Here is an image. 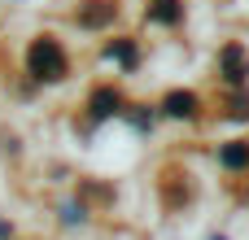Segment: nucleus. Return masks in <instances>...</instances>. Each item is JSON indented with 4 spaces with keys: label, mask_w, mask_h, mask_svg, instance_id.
<instances>
[{
    "label": "nucleus",
    "mask_w": 249,
    "mask_h": 240,
    "mask_svg": "<svg viewBox=\"0 0 249 240\" xmlns=\"http://www.w3.org/2000/svg\"><path fill=\"white\" fill-rule=\"evenodd\" d=\"M149 17L162 22V26H175V22L184 17V4H179V0H153V4H149Z\"/></svg>",
    "instance_id": "nucleus-7"
},
{
    "label": "nucleus",
    "mask_w": 249,
    "mask_h": 240,
    "mask_svg": "<svg viewBox=\"0 0 249 240\" xmlns=\"http://www.w3.org/2000/svg\"><path fill=\"white\" fill-rule=\"evenodd\" d=\"M105 52H109L114 61H123V66H131V61H136V44H109Z\"/></svg>",
    "instance_id": "nucleus-8"
},
{
    "label": "nucleus",
    "mask_w": 249,
    "mask_h": 240,
    "mask_svg": "<svg viewBox=\"0 0 249 240\" xmlns=\"http://www.w3.org/2000/svg\"><path fill=\"white\" fill-rule=\"evenodd\" d=\"M162 109H166L171 118H193V114H197V96H193V92H171V96L162 101Z\"/></svg>",
    "instance_id": "nucleus-6"
},
{
    "label": "nucleus",
    "mask_w": 249,
    "mask_h": 240,
    "mask_svg": "<svg viewBox=\"0 0 249 240\" xmlns=\"http://www.w3.org/2000/svg\"><path fill=\"white\" fill-rule=\"evenodd\" d=\"M114 22V4L109 0H88L83 9H79V26H88V31H101V26H109Z\"/></svg>",
    "instance_id": "nucleus-2"
},
{
    "label": "nucleus",
    "mask_w": 249,
    "mask_h": 240,
    "mask_svg": "<svg viewBox=\"0 0 249 240\" xmlns=\"http://www.w3.org/2000/svg\"><path fill=\"white\" fill-rule=\"evenodd\" d=\"M219 166H228V171H245V166H249V144H245V140L223 144V149H219Z\"/></svg>",
    "instance_id": "nucleus-4"
},
{
    "label": "nucleus",
    "mask_w": 249,
    "mask_h": 240,
    "mask_svg": "<svg viewBox=\"0 0 249 240\" xmlns=\"http://www.w3.org/2000/svg\"><path fill=\"white\" fill-rule=\"evenodd\" d=\"M219 61H223V79H228V83H241V79H245V52H241L236 44H228Z\"/></svg>",
    "instance_id": "nucleus-5"
},
{
    "label": "nucleus",
    "mask_w": 249,
    "mask_h": 240,
    "mask_svg": "<svg viewBox=\"0 0 249 240\" xmlns=\"http://www.w3.org/2000/svg\"><path fill=\"white\" fill-rule=\"evenodd\" d=\"M214 240H219V236H214Z\"/></svg>",
    "instance_id": "nucleus-9"
},
{
    "label": "nucleus",
    "mask_w": 249,
    "mask_h": 240,
    "mask_svg": "<svg viewBox=\"0 0 249 240\" xmlns=\"http://www.w3.org/2000/svg\"><path fill=\"white\" fill-rule=\"evenodd\" d=\"M118 105H123V96H118L114 87H96V92H92V101H88L92 118H109V114H118Z\"/></svg>",
    "instance_id": "nucleus-3"
},
{
    "label": "nucleus",
    "mask_w": 249,
    "mask_h": 240,
    "mask_svg": "<svg viewBox=\"0 0 249 240\" xmlns=\"http://www.w3.org/2000/svg\"><path fill=\"white\" fill-rule=\"evenodd\" d=\"M26 70L35 74V79H48V83H57V79H66V52H61V44L57 39H35L31 44V52H26Z\"/></svg>",
    "instance_id": "nucleus-1"
}]
</instances>
